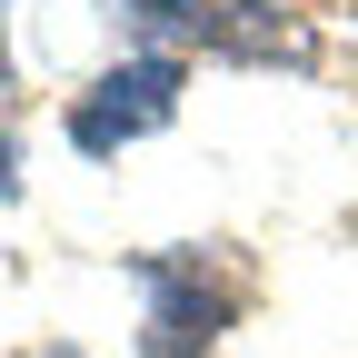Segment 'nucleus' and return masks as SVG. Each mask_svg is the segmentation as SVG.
<instances>
[{"label":"nucleus","instance_id":"6","mask_svg":"<svg viewBox=\"0 0 358 358\" xmlns=\"http://www.w3.org/2000/svg\"><path fill=\"white\" fill-rule=\"evenodd\" d=\"M20 358H80V348H20Z\"/></svg>","mask_w":358,"mask_h":358},{"label":"nucleus","instance_id":"1","mask_svg":"<svg viewBox=\"0 0 358 358\" xmlns=\"http://www.w3.org/2000/svg\"><path fill=\"white\" fill-rule=\"evenodd\" d=\"M120 20L150 50H219V60H308V30L279 20L268 0H120Z\"/></svg>","mask_w":358,"mask_h":358},{"label":"nucleus","instance_id":"3","mask_svg":"<svg viewBox=\"0 0 358 358\" xmlns=\"http://www.w3.org/2000/svg\"><path fill=\"white\" fill-rule=\"evenodd\" d=\"M140 268V289H150V358H199L219 329H229V279H209V268L189 249H150V259H129Z\"/></svg>","mask_w":358,"mask_h":358},{"label":"nucleus","instance_id":"5","mask_svg":"<svg viewBox=\"0 0 358 358\" xmlns=\"http://www.w3.org/2000/svg\"><path fill=\"white\" fill-rule=\"evenodd\" d=\"M10 159H20V150H10V140H0V199H10Z\"/></svg>","mask_w":358,"mask_h":358},{"label":"nucleus","instance_id":"2","mask_svg":"<svg viewBox=\"0 0 358 358\" xmlns=\"http://www.w3.org/2000/svg\"><path fill=\"white\" fill-rule=\"evenodd\" d=\"M179 70L169 50H150V60H120L110 80H90L80 90V110H70V140L90 150V159H110V150H129V140H150V129H169L179 120Z\"/></svg>","mask_w":358,"mask_h":358},{"label":"nucleus","instance_id":"4","mask_svg":"<svg viewBox=\"0 0 358 358\" xmlns=\"http://www.w3.org/2000/svg\"><path fill=\"white\" fill-rule=\"evenodd\" d=\"M0 100H10V0H0Z\"/></svg>","mask_w":358,"mask_h":358}]
</instances>
